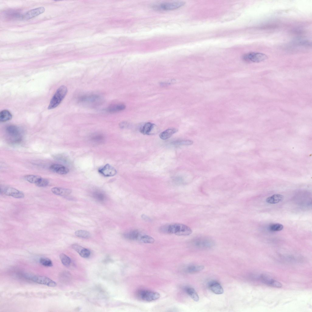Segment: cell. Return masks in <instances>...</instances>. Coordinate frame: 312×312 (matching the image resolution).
Returning <instances> with one entry per match:
<instances>
[{"label": "cell", "mask_w": 312, "mask_h": 312, "mask_svg": "<svg viewBox=\"0 0 312 312\" xmlns=\"http://www.w3.org/2000/svg\"><path fill=\"white\" fill-rule=\"evenodd\" d=\"M159 231L164 234H174L178 236H188L192 233V230L189 227L179 223L163 225L160 228Z\"/></svg>", "instance_id": "6da1fadb"}, {"label": "cell", "mask_w": 312, "mask_h": 312, "mask_svg": "<svg viewBox=\"0 0 312 312\" xmlns=\"http://www.w3.org/2000/svg\"><path fill=\"white\" fill-rule=\"evenodd\" d=\"M67 88L64 86H61L57 90L51 98L48 107L49 109L57 107L61 103L66 95Z\"/></svg>", "instance_id": "7a4b0ae2"}, {"label": "cell", "mask_w": 312, "mask_h": 312, "mask_svg": "<svg viewBox=\"0 0 312 312\" xmlns=\"http://www.w3.org/2000/svg\"><path fill=\"white\" fill-rule=\"evenodd\" d=\"M192 245L196 248L208 249L211 248L214 245L213 240L206 237L196 238L191 242Z\"/></svg>", "instance_id": "3957f363"}, {"label": "cell", "mask_w": 312, "mask_h": 312, "mask_svg": "<svg viewBox=\"0 0 312 312\" xmlns=\"http://www.w3.org/2000/svg\"><path fill=\"white\" fill-rule=\"evenodd\" d=\"M136 295L140 299L147 302L156 300L160 296V294L158 292L145 289L139 290Z\"/></svg>", "instance_id": "277c9868"}, {"label": "cell", "mask_w": 312, "mask_h": 312, "mask_svg": "<svg viewBox=\"0 0 312 312\" xmlns=\"http://www.w3.org/2000/svg\"><path fill=\"white\" fill-rule=\"evenodd\" d=\"M6 131L10 137L11 142L15 143L21 141V130L17 126L13 125H9L6 127Z\"/></svg>", "instance_id": "5b68a950"}, {"label": "cell", "mask_w": 312, "mask_h": 312, "mask_svg": "<svg viewBox=\"0 0 312 312\" xmlns=\"http://www.w3.org/2000/svg\"><path fill=\"white\" fill-rule=\"evenodd\" d=\"M27 277L36 283L50 287H55L57 283L50 278L43 276L27 275Z\"/></svg>", "instance_id": "8992f818"}, {"label": "cell", "mask_w": 312, "mask_h": 312, "mask_svg": "<svg viewBox=\"0 0 312 312\" xmlns=\"http://www.w3.org/2000/svg\"><path fill=\"white\" fill-rule=\"evenodd\" d=\"M267 56L263 53L250 52L244 54L243 56V59L248 62H259L266 60Z\"/></svg>", "instance_id": "52a82bcc"}, {"label": "cell", "mask_w": 312, "mask_h": 312, "mask_svg": "<svg viewBox=\"0 0 312 312\" xmlns=\"http://www.w3.org/2000/svg\"><path fill=\"white\" fill-rule=\"evenodd\" d=\"M185 4V2L183 1L165 2L157 5L155 8L165 10H173L183 6Z\"/></svg>", "instance_id": "ba28073f"}, {"label": "cell", "mask_w": 312, "mask_h": 312, "mask_svg": "<svg viewBox=\"0 0 312 312\" xmlns=\"http://www.w3.org/2000/svg\"><path fill=\"white\" fill-rule=\"evenodd\" d=\"M6 195L12 197L16 198H20L24 197L23 193L13 188L7 187L1 189V192Z\"/></svg>", "instance_id": "9c48e42d"}, {"label": "cell", "mask_w": 312, "mask_h": 312, "mask_svg": "<svg viewBox=\"0 0 312 312\" xmlns=\"http://www.w3.org/2000/svg\"><path fill=\"white\" fill-rule=\"evenodd\" d=\"M258 279L263 283L269 286L278 288H281L282 286V284L279 282L264 275H261L258 277Z\"/></svg>", "instance_id": "30bf717a"}, {"label": "cell", "mask_w": 312, "mask_h": 312, "mask_svg": "<svg viewBox=\"0 0 312 312\" xmlns=\"http://www.w3.org/2000/svg\"><path fill=\"white\" fill-rule=\"evenodd\" d=\"M98 172L104 176L107 177L113 176L117 173L116 169L112 166L108 164L99 168Z\"/></svg>", "instance_id": "8fae6325"}, {"label": "cell", "mask_w": 312, "mask_h": 312, "mask_svg": "<svg viewBox=\"0 0 312 312\" xmlns=\"http://www.w3.org/2000/svg\"><path fill=\"white\" fill-rule=\"evenodd\" d=\"M78 99V101L81 103L91 104L98 102L100 100V98L97 95L90 94L82 96Z\"/></svg>", "instance_id": "7c38bea8"}, {"label": "cell", "mask_w": 312, "mask_h": 312, "mask_svg": "<svg viewBox=\"0 0 312 312\" xmlns=\"http://www.w3.org/2000/svg\"><path fill=\"white\" fill-rule=\"evenodd\" d=\"M156 125L151 122L145 123L140 129V132L144 135H151L156 132Z\"/></svg>", "instance_id": "4fadbf2b"}, {"label": "cell", "mask_w": 312, "mask_h": 312, "mask_svg": "<svg viewBox=\"0 0 312 312\" xmlns=\"http://www.w3.org/2000/svg\"><path fill=\"white\" fill-rule=\"evenodd\" d=\"M45 10V8L43 7L31 10L28 11L24 15L23 17L25 20L31 19L43 13Z\"/></svg>", "instance_id": "5bb4252c"}, {"label": "cell", "mask_w": 312, "mask_h": 312, "mask_svg": "<svg viewBox=\"0 0 312 312\" xmlns=\"http://www.w3.org/2000/svg\"><path fill=\"white\" fill-rule=\"evenodd\" d=\"M50 169L53 172L60 175L66 174L69 172L68 168L59 164H54L51 165Z\"/></svg>", "instance_id": "9a60e30c"}, {"label": "cell", "mask_w": 312, "mask_h": 312, "mask_svg": "<svg viewBox=\"0 0 312 312\" xmlns=\"http://www.w3.org/2000/svg\"><path fill=\"white\" fill-rule=\"evenodd\" d=\"M210 290L217 294H221L224 292V290L220 284L216 281L210 282L208 285Z\"/></svg>", "instance_id": "2e32d148"}, {"label": "cell", "mask_w": 312, "mask_h": 312, "mask_svg": "<svg viewBox=\"0 0 312 312\" xmlns=\"http://www.w3.org/2000/svg\"><path fill=\"white\" fill-rule=\"evenodd\" d=\"M72 247L83 257H87L90 254V252L89 250L78 244H73Z\"/></svg>", "instance_id": "e0dca14e"}, {"label": "cell", "mask_w": 312, "mask_h": 312, "mask_svg": "<svg viewBox=\"0 0 312 312\" xmlns=\"http://www.w3.org/2000/svg\"><path fill=\"white\" fill-rule=\"evenodd\" d=\"M126 108V105L123 104H116L108 107L106 111L110 113H114L123 110Z\"/></svg>", "instance_id": "ac0fdd59"}, {"label": "cell", "mask_w": 312, "mask_h": 312, "mask_svg": "<svg viewBox=\"0 0 312 312\" xmlns=\"http://www.w3.org/2000/svg\"><path fill=\"white\" fill-rule=\"evenodd\" d=\"M51 191L55 195L62 196H67L72 192L71 190L69 189L57 187H53Z\"/></svg>", "instance_id": "d6986e66"}, {"label": "cell", "mask_w": 312, "mask_h": 312, "mask_svg": "<svg viewBox=\"0 0 312 312\" xmlns=\"http://www.w3.org/2000/svg\"><path fill=\"white\" fill-rule=\"evenodd\" d=\"M284 196L280 194H274L267 198L266 202L270 204H275L278 203L284 199Z\"/></svg>", "instance_id": "ffe728a7"}, {"label": "cell", "mask_w": 312, "mask_h": 312, "mask_svg": "<svg viewBox=\"0 0 312 312\" xmlns=\"http://www.w3.org/2000/svg\"><path fill=\"white\" fill-rule=\"evenodd\" d=\"M123 236L125 238L130 240H140L141 237L139 232L136 230H132L126 233Z\"/></svg>", "instance_id": "44dd1931"}, {"label": "cell", "mask_w": 312, "mask_h": 312, "mask_svg": "<svg viewBox=\"0 0 312 312\" xmlns=\"http://www.w3.org/2000/svg\"><path fill=\"white\" fill-rule=\"evenodd\" d=\"M178 130L175 128H170L163 131L159 134V136L162 140H166L170 138L173 134L176 133Z\"/></svg>", "instance_id": "7402d4cb"}, {"label": "cell", "mask_w": 312, "mask_h": 312, "mask_svg": "<svg viewBox=\"0 0 312 312\" xmlns=\"http://www.w3.org/2000/svg\"><path fill=\"white\" fill-rule=\"evenodd\" d=\"M12 115L10 112L7 110H4L0 112V121L4 122L10 120Z\"/></svg>", "instance_id": "603a6c76"}, {"label": "cell", "mask_w": 312, "mask_h": 312, "mask_svg": "<svg viewBox=\"0 0 312 312\" xmlns=\"http://www.w3.org/2000/svg\"><path fill=\"white\" fill-rule=\"evenodd\" d=\"M185 290L186 293L193 300L196 302L199 300V297L194 289L188 287L186 288Z\"/></svg>", "instance_id": "cb8c5ba5"}, {"label": "cell", "mask_w": 312, "mask_h": 312, "mask_svg": "<svg viewBox=\"0 0 312 312\" xmlns=\"http://www.w3.org/2000/svg\"><path fill=\"white\" fill-rule=\"evenodd\" d=\"M204 268V266L202 265H191L188 266L186 271L189 273H193L199 272Z\"/></svg>", "instance_id": "d4e9b609"}, {"label": "cell", "mask_w": 312, "mask_h": 312, "mask_svg": "<svg viewBox=\"0 0 312 312\" xmlns=\"http://www.w3.org/2000/svg\"><path fill=\"white\" fill-rule=\"evenodd\" d=\"M40 176L33 175H28L24 176L25 179L28 182L31 183H36L41 178Z\"/></svg>", "instance_id": "484cf974"}, {"label": "cell", "mask_w": 312, "mask_h": 312, "mask_svg": "<svg viewBox=\"0 0 312 312\" xmlns=\"http://www.w3.org/2000/svg\"><path fill=\"white\" fill-rule=\"evenodd\" d=\"M59 257L62 264L66 267H68L70 264L71 260L70 258L64 254H61Z\"/></svg>", "instance_id": "4316f807"}, {"label": "cell", "mask_w": 312, "mask_h": 312, "mask_svg": "<svg viewBox=\"0 0 312 312\" xmlns=\"http://www.w3.org/2000/svg\"><path fill=\"white\" fill-rule=\"evenodd\" d=\"M94 198L100 201H104L106 199V196L104 193L99 191H96L92 194Z\"/></svg>", "instance_id": "83f0119b"}, {"label": "cell", "mask_w": 312, "mask_h": 312, "mask_svg": "<svg viewBox=\"0 0 312 312\" xmlns=\"http://www.w3.org/2000/svg\"><path fill=\"white\" fill-rule=\"evenodd\" d=\"M75 233V235L78 237L86 239L90 238L91 235L88 232L84 230L76 231Z\"/></svg>", "instance_id": "f1b7e54d"}, {"label": "cell", "mask_w": 312, "mask_h": 312, "mask_svg": "<svg viewBox=\"0 0 312 312\" xmlns=\"http://www.w3.org/2000/svg\"><path fill=\"white\" fill-rule=\"evenodd\" d=\"M140 240L142 242L145 243H153L155 241L153 237L147 235L141 236Z\"/></svg>", "instance_id": "f546056e"}, {"label": "cell", "mask_w": 312, "mask_h": 312, "mask_svg": "<svg viewBox=\"0 0 312 312\" xmlns=\"http://www.w3.org/2000/svg\"><path fill=\"white\" fill-rule=\"evenodd\" d=\"M269 228L270 230L271 231H279L283 229V226L280 223H273L269 225Z\"/></svg>", "instance_id": "4dcf8cb0"}, {"label": "cell", "mask_w": 312, "mask_h": 312, "mask_svg": "<svg viewBox=\"0 0 312 312\" xmlns=\"http://www.w3.org/2000/svg\"><path fill=\"white\" fill-rule=\"evenodd\" d=\"M39 262L41 265L45 267H51L53 266L51 261L47 258L41 257L40 259Z\"/></svg>", "instance_id": "1f68e13d"}, {"label": "cell", "mask_w": 312, "mask_h": 312, "mask_svg": "<svg viewBox=\"0 0 312 312\" xmlns=\"http://www.w3.org/2000/svg\"><path fill=\"white\" fill-rule=\"evenodd\" d=\"M193 143V141L191 140H183L174 141L173 143L177 145H189L192 144Z\"/></svg>", "instance_id": "d6a6232c"}, {"label": "cell", "mask_w": 312, "mask_h": 312, "mask_svg": "<svg viewBox=\"0 0 312 312\" xmlns=\"http://www.w3.org/2000/svg\"><path fill=\"white\" fill-rule=\"evenodd\" d=\"M48 183L49 181L47 179L41 177L38 182L35 184L37 186L44 187L48 186Z\"/></svg>", "instance_id": "836d02e7"}, {"label": "cell", "mask_w": 312, "mask_h": 312, "mask_svg": "<svg viewBox=\"0 0 312 312\" xmlns=\"http://www.w3.org/2000/svg\"><path fill=\"white\" fill-rule=\"evenodd\" d=\"M94 140L97 141H101L103 139L102 136L101 135H96L94 136Z\"/></svg>", "instance_id": "e575fe53"}, {"label": "cell", "mask_w": 312, "mask_h": 312, "mask_svg": "<svg viewBox=\"0 0 312 312\" xmlns=\"http://www.w3.org/2000/svg\"><path fill=\"white\" fill-rule=\"evenodd\" d=\"M129 125L128 123L126 122H122L120 124V126L122 128H126L128 127Z\"/></svg>", "instance_id": "d590c367"}, {"label": "cell", "mask_w": 312, "mask_h": 312, "mask_svg": "<svg viewBox=\"0 0 312 312\" xmlns=\"http://www.w3.org/2000/svg\"><path fill=\"white\" fill-rule=\"evenodd\" d=\"M142 218H144V220H147L148 219H149V218L146 215H144L143 216H142Z\"/></svg>", "instance_id": "8d00e7d4"}]
</instances>
